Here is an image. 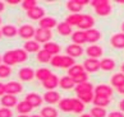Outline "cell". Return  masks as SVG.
Segmentation results:
<instances>
[{"mask_svg": "<svg viewBox=\"0 0 124 117\" xmlns=\"http://www.w3.org/2000/svg\"><path fill=\"white\" fill-rule=\"evenodd\" d=\"M91 5L93 6L95 13L100 17H108L113 12V6L108 0H91Z\"/></svg>", "mask_w": 124, "mask_h": 117, "instance_id": "obj_1", "label": "cell"}, {"mask_svg": "<svg viewBox=\"0 0 124 117\" xmlns=\"http://www.w3.org/2000/svg\"><path fill=\"white\" fill-rule=\"evenodd\" d=\"M53 37V33L50 29H44V28H39L36 29V33H35V41L39 42V43H47L50 42V39Z\"/></svg>", "mask_w": 124, "mask_h": 117, "instance_id": "obj_2", "label": "cell"}, {"mask_svg": "<svg viewBox=\"0 0 124 117\" xmlns=\"http://www.w3.org/2000/svg\"><path fill=\"white\" fill-rule=\"evenodd\" d=\"M35 33H36V29L31 24H23V26L19 27V29H18L19 37L23 38V39H27V41H30L32 37H35Z\"/></svg>", "mask_w": 124, "mask_h": 117, "instance_id": "obj_3", "label": "cell"}, {"mask_svg": "<svg viewBox=\"0 0 124 117\" xmlns=\"http://www.w3.org/2000/svg\"><path fill=\"white\" fill-rule=\"evenodd\" d=\"M83 67L86 73H96V71L101 70L100 67V60L99 58H86L83 62Z\"/></svg>", "mask_w": 124, "mask_h": 117, "instance_id": "obj_4", "label": "cell"}, {"mask_svg": "<svg viewBox=\"0 0 124 117\" xmlns=\"http://www.w3.org/2000/svg\"><path fill=\"white\" fill-rule=\"evenodd\" d=\"M113 88L111 85H108V84H99L96 85L95 89H93V93L95 96H101V97H111L113 96Z\"/></svg>", "mask_w": 124, "mask_h": 117, "instance_id": "obj_5", "label": "cell"}, {"mask_svg": "<svg viewBox=\"0 0 124 117\" xmlns=\"http://www.w3.org/2000/svg\"><path fill=\"white\" fill-rule=\"evenodd\" d=\"M65 52H67V55L68 56H70V57H79L83 55V47L81 46V45H76V43H70L69 46H67L65 48Z\"/></svg>", "mask_w": 124, "mask_h": 117, "instance_id": "obj_6", "label": "cell"}, {"mask_svg": "<svg viewBox=\"0 0 124 117\" xmlns=\"http://www.w3.org/2000/svg\"><path fill=\"white\" fill-rule=\"evenodd\" d=\"M18 76H19V79L22 82H31L36 76V71L32 67H22L18 71Z\"/></svg>", "mask_w": 124, "mask_h": 117, "instance_id": "obj_7", "label": "cell"}, {"mask_svg": "<svg viewBox=\"0 0 124 117\" xmlns=\"http://www.w3.org/2000/svg\"><path fill=\"white\" fill-rule=\"evenodd\" d=\"M23 91V85L19 82H9L5 84V93L7 94H13V96H17Z\"/></svg>", "mask_w": 124, "mask_h": 117, "instance_id": "obj_8", "label": "cell"}, {"mask_svg": "<svg viewBox=\"0 0 124 117\" xmlns=\"http://www.w3.org/2000/svg\"><path fill=\"white\" fill-rule=\"evenodd\" d=\"M0 103L3 104V107H7V108H12V107H17L18 104V99L16 96L13 94H4V96L0 98Z\"/></svg>", "mask_w": 124, "mask_h": 117, "instance_id": "obj_9", "label": "cell"}, {"mask_svg": "<svg viewBox=\"0 0 124 117\" xmlns=\"http://www.w3.org/2000/svg\"><path fill=\"white\" fill-rule=\"evenodd\" d=\"M102 47L99 46V45H91L86 48V55L88 56L90 58H99L102 56Z\"/></svg>", "mask_w": 124, "mask_h": 117, "instance_id": "obj_10", "label": "cell"}, {"mask_svg": "<svg viewBox=\"0 0 124 117\" xmlns=\"http://www.w3.org/2000/svg\"><path fill=\"white\" fill-rule=\"evenodd\" d=\"M110 45L114 47V48H118V50H123L124 48V33H115L111 36L110 38Z\"/></svg>", "mask_w": 124, "mask_h": 117, "instance_id": "obj_11", "label": "cell"}, {"mask_svg": "<svg viewBox=\"0 0 124 117\" xmlns=\"http://www.w3.org/2000/svg\"><path fill=\"white\" fill-rule=\"evenodd\" d=\"M26 101L30 103V104L36 108V107H40L44 102V97H41L39 93H28L26 96Z\"/></svg>", "mask_w": 124, "mask_h": 117, "instance_id": "obj_12", "label": "cell"}, {"mask_svg": "<svg viewBox=\"0 0 124 117\" xmlns=\"http://www.w3.org/2000/svg\"><path fill=\"white\" fill-rule=\"evenodd\" d=\"M58 22L55 18L53 17H45L42 18L40 22H39V26H40V28H44V29H50L51 31L53 28H55V27H58Z\"/></svg>", "mask_w": 124, "mask_h": 117, "instance_id": "obj_13", "label": "cell"}, {"mask_svg": "<svg viewBox=\"0 0 124 117\" xmlns=\"http://www.w3.org/2000/svg\"><path fill=\"white\" fill-rule=\"evenodd\" d=\"M44 101L49 103V104H55V103H59L60 102V94H59V92L56 91H47L46 93L44 94Z\"/></svg>", "mask_w": 124, "mask_h": 117, "instance_id": "obj_14", "label": "cell"}, {"mask_svg": "<svg viewBox=\"0 0 124 117\" xmlns=\"http://www.w3.org/2000/svg\"><path fill=\"white\" fill-rule=\"evenodd\" d=\"M59 79L58 75L55 74H51V76H50L49 79H46L45 82H42V87L45 89H47V91H55V88L59 87Z\"/></svg>", "mask_w": 124, "mask_h": 117, "instance_id": "obj_15", "label": "cell"}, {"mask_svg": "<svg viewBox=\"0 0 124 117\" xmlns=\"http://www.w3.org/2000/svg\"><path fill=\"white\" fill-rule=\"evenodd\" d=\"M27 17L32 20H41L42 18H45V9L41 8V6H36L35 9L27 12Z\"/></svg>", "mask_w": 124, "mask_h": 117, "instance_id": "obj_16", "label": "cell"}, {"mask_svg": "<svg viewBox=\"0 0 124 117\" xmlns=\"http://www.w3.org/2000/svg\"><path fill=\"white\" fill-rule=\"evenodd\" d=\"M67 9L72 14H81L83 5L81 4V0H69L67 1Z\"/></svg>", "mask_w": 124, "mask_h": 117, "instance_id": "obj_17", "label": "cell"}, {"mask_svg": "<svg viewBox=\"0 0 124 117\" xmlns=\"http://www.w3.org/2000/svg\"><path fill=\"white\" fill-rule=\"evenodd\" d=\"M86 38H87V42L91 43V45H95L97 41H100L101 39V32L99 29H88L86 31Z\"/></svg>", "mask_w": 124, "mask_h": 117, "instance_id": "obj_18", "label": "cell"}, {"mask_svg": "<svg viewBox=\"0 0 124 117\" xmlns=\"http://www.w3.org/2000/svg\"><path fill=\"white\" fill-rule=\"evenodd\" d=\"M59 87L62 89H64V91H69V89H73L76 87V83L73 80V78H70L69 75H67V76L64 75L59 80Z\"/></svg>", "mask_w": 124, "mask_h": 117, "instance_id": "obj_19", "label": "cell"}, {"mask_svg": "<svg viewBox=\"0 0 124 117\" xmlns=\"http://www.w3.org/2000/svg\"><path fill=\"white\" fill-rule=\"evenodd\" d=\"M95 24V19H93V17H91L90 14H85L83 15V20H82V23L79 24V28L81 31H88V29H92V27Z\"/></svg>", "mask_w": 124, "mask_h": 117, "instance_id": "obj_20", "label": "cell"}, {"mask_svg": "<svg viewBox=\"0 0 124 117\" xmlns=\"http://www.w3.org/2000/svg\"><path fill=\"white\" fill-rule=\"evenodd\" d=\"M72 42L73 43H76V45H83V43H86L87 42V38H86V32L85 31H76V32H73V34H72Z\"/></svg>", "mask_w": 124, "mask_h": 117, "instance_id": "obj_21", "label": "cell"}, {"mask_svg": "<svg viewBox=\"0 0 124 117\" xmlns=\"http://www.w3.org/2000/svg\"><path fill=\"white\" fill-rule=\"evenodd\" d=\"M3 64H5V65H8V66H13V65L18 64V62H17V58H16L14 50H9V51H7V52L3 55Z\"/></svg>", "mask_w": 124, "mask_h": 117, "instance_id": "obj_22", "label": "cell"}, {"mask_svg": "<svg viewBox=\"0 0 124 117\" xmlns=\"http://www.w3.org/2000/svg\"><path fill=\"white\" fill-rule=\"evenodd\" d=\"M23 50L26 52H36L37 53L40 50H41V46L39 42H36L35 39H30V41H26L24 45H23Z\"/></svg>", "mask_w": 124, "mask_h": 117, "instance_id": "obj_23", "label": "cell"}, {"mask_svg": "<svg viewBox=\"0 0 124 117\" xmlns=\"http://www.w3.org/2000/svg\"><path fill=\"white\" fill-rule=\"evenodd\" d=\"M1 33H3L4 37H7V38H13L18 34V29L16 28V26H13V24H5L1 28Z\"/></svg>", "mask_w": 124, "mask_h": 117, "instance_id": "obj_24", "label": "cell"}, {"mask_svg": "<svg viewBox=\"0 0 124 117\" xmlns=\"http://www.w3.org/2000/svg\"><path fill=\"white\" fill-rule=\"evenodd\" d=\"M16 110H17V112L19 115H28L30 112L33 110V107H32L30 103L24 99V101H22V102H18Z\"/></svg>", "mask_w": 124, "mask_h": 117, "instance_id": "obj_25", "label": "cell"}, {"mask_svg": "<svg viewBox=\"0 0 124 117\" xmlns=\"http://www.w3.org/2000/svg\"><path fill=\"white\" fill-rule=\"evenodd\" d=\"M74 89H76V93H77V96H78V94H85V93H90V92H93L95 87H93V85L91 84L90 82H87V83L77 84Z\"/></svg>", "mask_w": 124, "mask_h": 117, "instance_id": "obj_26", "label": "cell"}, {"mask_svg": "<svg viewBox=\"0 0 124 117\" xmlns=\"http://www.w3.org/2000/svg\"><path fill=\"white\" fill-rule=\"evenodd\" d=\"M42 48H44L45 51H47L51 56H56V55H59V52H60V50H62L60 46H59L58 43L51 42V41L47 42V43H45Z\"/></svg>", "mask_w": 124, "mask_h": 117, "instance_id": "obj_27", "label": "cell"}, {"mask_svg": "<svg viewBox=\"0 0 124 117\" xmlns=\"http://www.w3.org/2000/svg\"><path fill=\"white\" fill-rule=\"evenodd\" d=\"M56 29H58V33H59V34L65 36V37H67V36H72V34H73L72 26H69L65 20H64V22H60V23L58 24Z\"/></svg>", "mask_w": 124, "mask_h": 117, "instance_id": "obj_28", "label": "cell"}, {"mask_svg": "<svg viewBox=\"0 0 124 117\" xmlns=\"http://www.w3.org/2000/svg\"><path fill=\"white\" fill-rule=\"evenodd\" d=\"M58 104L63 112H73V98H62Z\"/></svg>", "mask_w": 124, "mask_h": 117, "instance_id": "obj_29", "label": "cell"}, {"mask_svg": "<svg viewBox=\"0 0 124 117\" xmlns=\"http://www.w3.org/2000/svg\"><path fill=\"white\" fill-rule=\"evenodd\" d=\"M100 67L104 71H111L115 69V61L110 57H105L102 60H100Z\"/></svg>", "mask_w": 124, "mask_h": 117, "instance_id": "obj_30", "label": "cell"}, {"mask_svg": "<svg viewBox=\"0 0 124 117\" xmlns=\"http://www.w3.org/2000/svg\"><path fill=\"white\" fill-rule=\"evenodd\" d=\"M83 15L85 14H70L67 17V23L72 26V27H79V24L83 20Z\"/></svg>", "mask_w": 124, "mask_h": 117, "instance_id": "obj_31", "label": "cell"}, {"mask_svg": "<svg viewBox=\"0 0 124 117\" xmlns=\"http://www.w3.org/2000/svg\"><path fill=\"white\" fill-rule=\"evenodd\" d=\"M51 70L50 69H46V67H40V69L36 70V79L40 80L41 83L45 82L46 79H49L51 76Z\"/></svg>", "mask_w": 124, "mask_h": 117, "instance_id": "obj_32", "label": "cell"}, {"mask_svg": "<svg viewBox=\"0 0 124 117\" xmlns=\"http://www.w3.org/2000/svg\"><path fill=\"white\" fill-rule=\"evenodd\" d=\"M110 84H111V87L114 88H119L120 85L124 84V74L123 73H116L111 76V79H110Z\"/></svg>", "mask_w": 124, "mask_h": 117, "instance_id": "obj_33", "label": "cell"}, {"mask_svg": "<svg viewBox=\"0 0 124 117\" xmlns=\"http://www.w3.org/2000/svg\"><path fill=\"white\" fill-rule=\"evenodd\" d=\"M110 102H111V99H110L109 97H101V96H95L93 98V104L96 107H102V108H105V107H108L110 104Z\"/></svg>", "mask_w": 124, "mask_h": 117, "instance_id": "obj_34", "label": "cell"}, {"mask_svg": "<svg viewBox=\"0 0 124 117\" xmlns=\"http://www.w3.org/2000/svg\"><path fill=\"white\" fill-rule=\"evenodd\" d=\"M53 56L50 55V53L47 51H45L44 48H41V50L37 52V60L39 62H41V64H47V62L51 61Z\"/></svg>", "mask_w": 124, "mask_h": 117, "instance_id": "obj_35", "label": "cell"}, {"mask_svg": "<svg viewBox=\"0 0 124 117\" xmlns=\"http://www.w3.org/2000/svg\"><path fill=\"white\" fill-rule=\"evenodd\" d=\"M82 73H85V67H83V65H79V64H76V65H73L70 69H68V75H69L70 78H74V76L79 75Z\"/></svg>", "mask_w": 124, "mask_h": 117, "instance_id": "obj_36", "label": "cell"}, {"mask_svg": "<svg viewBox=\"0 0 124 117\" xmlns=\"http://www.w3.org/2000/svg\"><path fill=\"white\" fill-rule=\"evenodd\" d=\"M14 53H16V58H17L18 64L26 62L28 60V52H26L23 48H17V50H14Z\"/></svg>", "mask_w": 124, "mask_h": 117, "instance_id": "obj_37", "label": "cell"}, {"mask_svg": "<svg viewBox=\"0 0 124 117\" xmlns=\"http://www.w3.org/2000/svg\"><path fill=\"white\" fill-rule=\"evenodd\" d=\"M42 117H58V111L54 108L51 106H47V107H44L41 110V113H40Z\"/></svg>", "mask_w": 124, "mask_h": 117, "instance_id": "obj_38", "label": "cell"}, {"mask_svg": "<svg viewBox=\"0 0 124 117\" xmlns=\"http://www.w3.org/2000/svg\"><path fill=\"white\" fill-rule=\"evenodd\" d=\"M85 110V103L78 98H73V112L74 113H82Z\"/></svg>", "mask_w": 124, "mask_h": 117, "instance_id": "obj_39", "label": "cell"}, {"mask_svg": "<svg viewBox=\"0 0 124 117\" xmlns=\"http://www.w3.org/2000/svg\"><path fill=\"white\" fill-rule=\"evenodd\" d=\"M77 98H78V99H81L85 104H87V103H92L93 98H95V93L90 92V93H85V94H78Z\"/></svg>", "mask_w": 124, "mask_h": 117, "instance_id": "obj_40", "label": "cell"}, {"mask_svg": "<svg viewBox=\"0 0 124 117\" xmlns=\"http://www.w3.org/2000/svg\"><path fill=\"white\" fill-rule=\"evenodd\" d=\"M21 5H22V8H23V10H26V13L32 10V9H35L36 6H39L36 0H23Z\"/></svg>", "mask_w": 124, "mask_h": 117, "instance_id": "obj_41", "label": "cell"}, {"mask_svg": "<svg viewBox=\"0 0 124 117\" xmlns=\"http://www.w3.org/2000/svg\"><path fill=\"white\" fill-rule=\"evenodd\" d=\"M90 113L92 117H106V110L102 108V107H93V108H91Z\"/></svg>", "mask_w": 124, "mask_h": 117, "instance_id": "obj_42", "label": "cell"}, {"mask_svg": "<svg viewBox=\"0 0 124 117\" xmlns=\"http://www.w3.org/2000/svg\"><path fill=\"white\" fill-rule=\"evenodd\" d=\"M73 65H76V61L74 58L70 57V56H63V65H62V69H70Z\"/></svg>", "mask_w": 124, "mask_h": 117, "instance_id": "obj_43", "label": "cell"}, {"mask_svg": "<svg viewBox=\"0 0 124 117\" xmlns=\"http://www.w3.org/2000/svg\"><path fill=\"white\" fill-rule=\"evenodd\" d=\"M12 74V67L5 64L0 65V78H8Z\"/></svg>", "mask_w": 124, "mask_h": 117, "instance_id": "obj_44", "label": "cell"}, {"mask_svg": "<svg viewBox=\"0 0 124 117\" xmlns=\"http://www.w3.org/2000/svg\"><path fill=\"white\" fill-rule=\"evenodd\" d=\"M73 80H74L76 85L77 84H82V83H87V82H88V73H86V71H85V73H82L79 75L74 76Z\"/></svg>", "mask_w": 124, "mask_h": 117, "instance_id": "obj_45", "label": "cell"}, {"mask_svg": "<svg viewBox=\"0 0 124 117\" xmlns=\"http://www.w3.org/2000/svg\"><path fill=\"white\" fill-rule=\"evenodd\" d=\"M53 67H59L62 69V65H63V56L62 55H56V56H53L51 61H50Z\"/></svg>", "mask_w": 124, "mask_h": 117, "instance_id": "obj_46", "label": "cell"}, {"mask_svg": "<svg viewBox=\"0 0 124 117\" xmlns=\"http://www.w3.org/2000/svg\"><path fill=\"white\" fill-rule=\"evenodd\" d=\"M0 117H13L12 110L10 108H7V107L0 108Z\"/></svg>", "mask_w": 124, "mask_h": 117, "instance_id": "obj_47", "label": "cell"}, {"mask_svg": "<svg viewBox=\"0 0 124 117\" xmlns=\"http://www.w3.org/2000/svg\"><path fill=\"white\" fill-rule=\"evenodd\" d=\"M108 117H124V113L122 111H113L108 115Z\"/></svg>", "mask_w": 124, "mask_h": 117, "instance_id": "obj_48", "label": "cell"}, {"mask_svg": "<svg viewBox=\"0 0 124 117\" xmlns=\"http://www.w3.org/2000/svg\"><path fill=\"white\" fill-rule=\"evenodd\" d=\"M9 5H18V4H22L21 0H8L7 1Z\"/></svg>", "mask_w": 124, "mask_h": 117, "instance_id": "obj_49", "label": "cell"}, {"mask_svg": "<svg viewBox=\"0 0 124 117\" xmlns=\"http://www.w3.org/2000/svg\"><path fill=\"white\" fill-rule=\"evenodd\" d=\"M5 94V84L0 83V97H3Z\"/></svg>", "mask_w": 124, "mask_h": 117, "instance_id": "obj_50", "label": "cell"}, {"mask_svg": "<svg viewBox=\"0 0 124 117\" xmlns=\"http://www.w3.org/2000/svg\"><path fill=\"white\" fill-rule=\"evenodd\" d=\"M119 110L124 113V99H122L120 102H119Z\"/></svg>", "mask_w": 124, "mask_h": 117, "instance_id": "obj_51", "label": "cell"}, {"mask_svg": "<svg viewBox=\"0 0 124 117\" xmlns=\"http://www.w3.org/2000/svg\"><path fill=\"white\" fill-rule=\"evenodd\" d=\"M116 91H118V93L124 94V84H123V85H120V87H119V88L116 89Z\"/></svg>", "mask_w": 124, "mask_h": 117, "instance_id": "obj_52", "label": "cell"}, {"mask_svg": "<svg viewBox=\"0 0 124 117\" xmlns=\"http://www.w3.org/2000/svg\"><path fill=\"white\" fill-rule=\"evenodd\" d=\"M5 10V3H3V1H0V13Z\"/></svg>", "mask_w": 124, "mask_h": 117, "instance_id": "obj_53", "label": "cell"}, {"mask_svg": "<svg viewBox=\"0 0 124 117\" xmlns=\"http://www.w3.org/2000/svg\"><path fill=\"white\" fill-rule=\"evenodd\" d=\"M79 117H92V116H91V113H82Z\"/></svg>", "mask_w": 124, "mask_h": 117, "instance_id": "obj_54", "label": "cell"}, {"mask_svg": "<svg viewBox=\"0 0 124 117\" xmlns=\"http://www.w3.org/2000/svg\"><path fill=\"white\" fill-rule=\"evenodd\" d=\"M120 73H123V74H124V62H123L122 66H120Z\"/></svg>", "mask_w": 124, "mask_h": 117, "instance_id": "obj_55", "label": "cell"}, {"mask_svg": "<svg viewBox=\"0 0 124 117\" xmlns=\"http://www.w3.org/2000/svg\"><path fill=\"white\" fill-rule=\"evenodd\" d=\"M17 117H31V116H28V115H18Z\"/></svg>", "mask_w": 124, "mask_h": 117, "instance_id": "obj_56", "label": "cell"}, {"mask_svg": "<svg viewBox=\"0 0 124 117\" xmlns=\"http://www.w3.org/2000/svg\"><path fill=\"white\" fill-rule=\"evenodd\" d=\"M120 28H122V32L124 33V22H123V23H122V26H120Z\"/></svg>", "mask_w": 124, "mask_h": 117, "instance_id": "obj_57", "label": "cell"}, {"mask_svg": "<svg viewBox=\"0 0 124 117\" xmlns=\"http://www.w3.org/2000/svg\"><path fill=\"white\" fill-rule=\"evenodd\" d=\"M118 4H124V0H116Z\"/></svg>", "mask_w": 124, "mask_h": 117, "instance_id": "obj_58", "label": "cell"}, {"mask_svg": "<svg viewBox=\"0 0 124 117\" xmlns=\"http://www.w3.org/2000/svg\"><path fill=\"white\" fill-rule=\"evenodd\" d=\"M1 64H3V56L0 55V65H1Z\"/></svg>", "mask_w": 124, "mask_h": 117, "instance_id": "obj_59", "label": "cell"}, {"mask_svg": "<svg viewBox=\"0 0 124 117\" xmlns=\"http://www.w3.org/2000/svg\"><path fill=\"white\" fill-rule=\"evenodd\" d=\"M31 117H42L41 115H33V116H31Z\"/></svg>", "mask_w": 124, "mask_h": 117, "instance_id": "obj_60", "label": "cell"}, {"mask_svg": "<svg viewBox=\"0 0 124 117\" xmlns=\"http://www.w3.org/2000/svg\"><path fill=\"white\" fill-rule=\"evenodd\" d=\"M1 36H3V33H1V29H0V38H1Z\"/></svg>", "mask_w": 124, "mask_h": 117, "instance_id": "obj_61", "label": "cell"}, {"mask_svg": "<svg viewBox=\"0 0 124 117\" xmlns=\"http://www.w3.org/2000/svg\"><path fill=\"white\" fill-rule=\"evenodd\" d=\"M0 24H1V18H0Z\"/></svg>", "mask_w": 124, "mask_h": 117, "instance_id": "obj_62", "label": "cell"}]
</instances>
